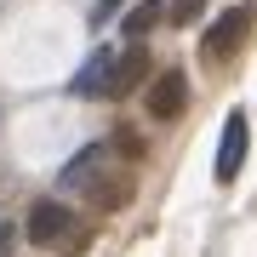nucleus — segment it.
Returning a JSON list of instances; mask_svg holds the SVG:
<instances>
[{
    "label": "nucleus",
    "instance_id": "nucleus-11",
    "mask_svg": "<svg viewBox=\"0 0 257 257\" xmlns=\"http://www.w3.org/2000/svg\"><path fill=\"white\" fill-rule=\"evenodd\" d=\"M6 251H12V229L0 223V257H6Z\"/></svg>",
    "mask_w": 257,
    "mask_h": 257
},
{
    "label": "nucleus",
    "instance_id": "nucleus-8",
    "mask_svg": "<svg viewBox=\"0 0 257 257\" xmlns=\"http://www.w3.org/2000/svg\"><path fill=\"white\" fill-rule=\"evenodd\" d=\"M160 18H166V12L155 6V0H143V6H138V12L126 18V40H143V35H149V29H155Z\"/></svg>",
    "mask_w": 257,
    "mask_h": 257
},
{
    "label": "nucleus",
    "instance_id": "nucleus-6",
    "mask_svg": "<svg viewBox=\"0 0 257 257\" xmlns=\"http://www.w3.org/2000/svg\"><path fill=\"white\" fill-rule=\"evenodd\" d=\"M103 166H109V143H86L80 155L63 166L57 183H63V189H92V177H103Z\"/></svg>",
    "mask_w": 257,
    "mask_h": 257
},
{
    "label": "nucleus",
    "instance_id": "nucleus-9",
    "mask_svg": "<svg viewBox=\"0 0 257 257\" xmlns=\"http://www.w3.org/2000/svg\"><path fill=\"white\" fill-rule=\"evenodd\" d=\"M200 12H206V0H172V6H166V18L183 29V23H194V18H200Z\"/></svg>",
    "mask_w": 257,
    "mask_h": 257
},
{
    "label": "nucleus",
    "instance_id": "nucleus-1",
    "mask_svg": "<svg viewBox=\"0 0 257 257\" xmlns=\"http://www.w3.org/2000/svg\"><path fill=\"white\" fill-rule=\"evenodd\" d=\"M23 234H29V246L57 251V257H80L86 246H92V223L74 217V211H69V206H57V200H35V206H29Z\"/></svg>",
    "mask_w": 257,
    "mask_h": 257
},
{
    "label": "nucleus",
    "instance_id": "nucleus-4",
    "mask_svg": "<svg viewBox=\"0 0 257 257\" xmlns=\"http://www.w3.org/2000/svg\"><path fill=\"white\" fill-rule=\"evenodd\" d=\"M240 166H246V114L229 109V120H223V143H217V183H234Z\"/></svg>",
    "mask_w": 257,
    "mask_h": 257
},
{
    "label": "nucleus",
    "instance_id": "nucleus-7",
    "mask_svg": "<svg viewBox=\"0 0 257 257\" xmlns=\"http://www.w3.org/2000/svg\"><path fill=\"white\" fill-rule=\"evenodd\" d=\"M149 74V52H143V40H132V46H120L114 57V74H109V97H126L132 86H138Z\"/></svg>",
    "mask_w": 257,
    "mask_h": 257
},
{
    "label": "nucleus",
    "instance_id": "nucleus-5",
    "mask_svg": "<svg viewBox=\"0 0 257 257\" xmlns=\"http://www.w3.org/2000/svg\"><path fill=\"white\" fill-rule=\"evenodd\" d=\"M183 103H189V80H183V69L155 74V86H149V114H155V120H177V114H183Z\"/></svg>",
    "mask_w": 257,
    "mask_h": 257
},
{
    "label": "nucleus",
    "instance_id": "nucleus-3",
    "mask_svg": "<svg viewBox=\"0 0 257 257\" xmlns=\"http://www.w3.org/2000/svg\"><path fill=\"white\" fill-rule=\"evenodd\" d=\"M114 57H120V46H92V57H86V63H80V74L69 80V92H74V97H109Z\"/></svg>",
    "mask_w": 257,
    "mask_h": 257
},
{
    "label": "nucleus",
    "instance_id": "nucleus-10",
    "mask_svg": "<svg viewBox=\"0 0 257 257\" xmlns=\"http://www.w3.org/2000/svg\"><path fill=\"white\" fill-rule=\"evenodd\" d=\"M120 6H126V0H92V18H97V23H109Z\"/></svg>",
    "mask_w": 257,
    "mask_h": 257
},
{
    "label": "nucleus",
    "instance_id": "nucleus-2",
    "mask_svg": "<svg viewBox=\"0 0 257 257\" xmlns=\"http://www.w3.org/2000/svg\"><path fill=\"white\" fill-rule=\"evenodd\" d=\"M246 29H251V12H246V6H229L217 23L206 29V57H211V63L234 57V52H240V40H246Z\"/></svg>",
    "mask_w": 257,
    "mask_h": 257
}]
</instances>
